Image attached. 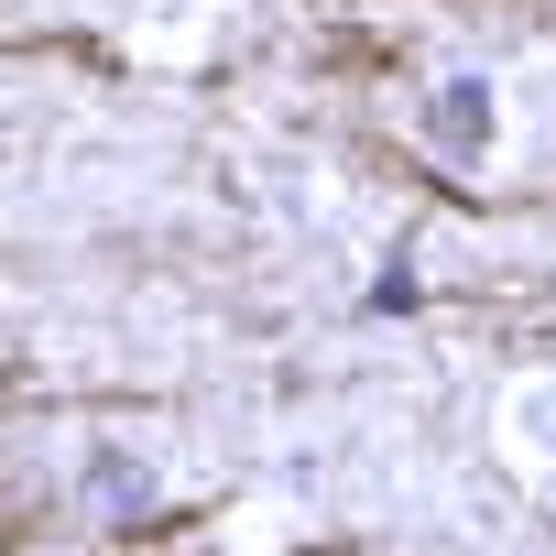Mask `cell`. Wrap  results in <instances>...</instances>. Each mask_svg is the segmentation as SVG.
<instances>
[{
  "instance_id": "cell-1",
  "label": "cell",
  "mask_w": 556,
  "mask_h": 556,
  "mask_svg": "<svg viewBox=\"0 0 556 556\" xmlns=\"http://www.w3.org/2000/svg\"><path fill=\"white\" fill-rule=\"evenodd\" d=\"M437 153H480V131H491V88L480 77H458V88H437Z\"/></svg>"
}]
</instances>
